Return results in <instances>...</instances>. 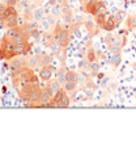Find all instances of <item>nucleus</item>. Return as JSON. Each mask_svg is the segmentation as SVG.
<instances>
[{"label": "nucleus", "instance_id": "obj_25", "mask_svg": "<svg viewBox=\"0 0 136 154\" xmlns=\"http://www.w3.org/2000/svg\"><path fill=\"white\" fill-rule=\"evenodd\" d=\"M12 41V44L13 45H20V44H26V42H29V38H26L24 34H19V36H16L13 40H10Z\"/></svg>", "mask_w": 136, "mask_h": 154}, {"label": "nucleus", "instance_id": "obj_8", "mask_svg": "<svg viewBox=\"0 0 136 154\" xmlns=\"http://www.w3.org/2000/svg\"><path fill=\"white\" fill-rule=\"evenodd\" d=\"M90 79V74L89 72H85V71H81V70H79L77 75H76V83H77L79 86H85L86 82Z\"/></svg>", "mask_w": 136, "mask_h": 154}, {"label": "nucleus", "instance_id": "obj_3", "mask_svg": "<svg viewBox=\"0 0 136 154\" xmlns=\"http://www.w3.org/2000/svg\"><path fill=\"white\" fill-rule=\"evenodd\" d=\"M54 72H56V70L52 65H48V66H42L39 69V78L43 80V82H48L51 79V76Z\"/></svg>", "mask_w": 136, "mask_h": 154}, {"label": "nucleus", "instance_id": "obj_6", "mask_svg": "<svg viewBox=\"0 0 136 154\" xmlns=\"http://www.w3.org/2000/svg\"><path fill=\"white\" fill-rule=\"evenodd\" d=\"M71 38H72V33H69L67 32V30H64L63 29L60 33H59V36H58V42L62 45L63 48H67L69 44H71Z\"/></svg>", "mask_w": 136, "mask_h": 154}, {"label": "nucleus", "instance_id": "obj_36", "mask_svg": "<svg viewBox=\"0 0 136 154\" xmlns=\"http://www.w3.org/2000/svg\"><path fill=\"white\" fill-rule=\"evenodd\" d=\"M33 8H29V7H25V9H24V17L25 19H33V11H31Z\"/></svg>", "mask_w": 136, "mask_h": 154}, {"label": "nucleus", "instance_id": "obj_35", "mask_svg": "<svg viewBox=\"0 0 136 154\" xmlns=\"http://www.w3.org/2000/svg\"><path fill=\"white\" fill-rule=\"evenodd\" d=\"M76 75H77L76 71L67 70V82H76Z\"/></svg>", "mask_w": 136, "mask_h": 154}, {"label": "nucleus", "instance_id": "obj_5", "mask_svg": "<svg viewBox=\"0 0 136 154\" xmlns=\"http://www.w3.org/2000/svg\"><path fill=\"white\" fill-rule=\"evenodd\" d=\"M31 45L30 42L26 44H20V45H13V51L16 55H26L29 51L31 50Z\"/></svg>", "mask_w": 136, "mask_h": 154}, {"label": "nucleus", "instance_id": "obj_26", "mask_svg": "<svg viewBox=\"0 0 136 154\" xmlns=\"http://www.w3.org/2000/svg\"><path fill=\"white\" fill-rule=\"evenodd\" d=\"M51 65V55L47 54H39V66H48Z\"/></svg>", "mask_w": 136, "mask_h": 154}, {"label": "nucleus", "instance_id": "obj_27", "mask_svg": "<svg viewBox=\"0 0 136 154\" xmlns=\"http://www.w3.org/2000/svg\"><path fill=\"white\" fill-rule=\"evenodd\" d=\"M122 62V53H115L113 54V57L110 59V63L114 66V67H118Z\"/></svg>", "mask_w": 136, "mask_h": 154}, {"label": "nucleus", "instance_id": "obj_4", "mask_svg": "<svg viewBox=\"0 0 136 154\" xmlns=\"http://www.w3.org/2000/svg\"><path fill=\"white\" fill-rule=\"evenodd\" d=\"M38 29V24L37 21H29V23H25L22 26H21V34H24L26 38H30L31 37V33L34 30Z\"/></svg>", "mask_w": 136, "mask_h": 154}, {"label": "nucleus", "instance_id": "obj_14", "mask_svg": "<svg viewBox=\"0 0 136 154\" xmlns=\"http://www.w3.org/2000/svg\"><path fill=\"white\" fill-rule=\"evenodd\" d=\"M27 66L33 70H36L37 67H41L39 66V54L31 55L30 58H27Z\"/></svg>", "mask_w": 136, "mask_h": 154}, {"label": "nucleus", "instance_id": "obj_2", "mask_svg": "<svg viewBox=\"0 0 136 154\" xmlns=\"http://www.w3.org/2000/svg\"><path fill=\"white\" fill-rule=\"evenodd\" d=\"M34 91V85L33 83H25V85L21 86V88L19 90V95L20 97L22 99V101H26V103H29L30 101V96L31 94H33Z\"/></svg>", "mask_w": 136, "mask_h": 154}, {"label": "nucleus", "instance_id": "obj_33", "mask_svg": "<svg viewBox=\"0 0 136 154\" xmlns=\"http://www.w3.org/2000/svg\"><path fill=\"white\" fill-rule=\"evenodd\" d=\"M48 85H50V87H51V88H52V91H54V92H56V91L58 90H60L62 88V85H60V83H59V80L58 79H54V80H48Z\"/></svg>", "mask_w": 136, "mask_h": 154}, {"label": "nucleus", "instance_id": "obj_39", "mask_svg": "<svg viewBox=\"0 0 136 154\" xmlns=\"http://www.w3.org/2000/svg\"><path fill=\"white\" fill-rule=\"evenodd\" d=\"M17 4V0H7L5 5L7 7H10V5H16Z\"/></svg>", "mask_w": 136, "mask_h": 154}, {"label": "nucleus", "instance_id": "obj_10", "mask_svg": "<svg viewBox=\"0 0 136 154\" xmlns=\"http://www.w3.org/2000/svg\"><path fill=\"white\" fill-rule=\"evenodd\" d=\"M56 79L59 80V83L63 86L65 82H67V69H65V66L62 65L60 69H58L56 71Z\"/></svg>", "mask_w": 136, "mask_h": 154}, {"label": "nucleus", "instance_id": "obj_43", "mask_svg": "<svg viewBox=\"0 0 136 154\" xmlns=\"http://www.w3.org/2000/svg\"><path fill=\"white\" fill-rule=\"evenodd\" d=\"M80 2H81V4H82V5H86V4H88L89 0H80Z\"/></svg>", "mask_w": 136, "mask_h": 154}, {"label": "nucleus", "instance_id": "obj_21", "mask_svg": "<svg viewBox=\"0 0 136 154\" xmlns=\"http://www.w3.org/2000/svg\"><path fill=\"white\" fill-rule=\"evenodd\" d=\"M77 67H79V70H81V71L89 72V70H90V62L86 58H82L81 61H79ZM89 74H90V72H89Z\"/></svg>", "mask_w": 136, "mask_h": 154}, {"label": "nucleus", "instance_id": "obj_29", "mask_svg": "<svg viewBox=\"0 0 136 154\" xmlns=\"http://www.w3.org/2000/svg\"><path fill=\"white\" fill-rule=\"evenodd\" d=\"M51 100H52V96L47 92L46 88H43V90H42V94H41V103L42 104H43V103H50Z\"/></svg>", "mask_w": 136, "mask_h": 154}, {"label": "nucleus", "instance_id": "obj_34", "mask_svg": "<svg viewBox=\"0 0 136 154\" xmlns=\"http://www.w3.org/2000/svg\"><path fill=\"white\" fill-rule=\"evenodd\" d=\"M51 15L54 16V17L60 16V15H62V8H60V5H59V4L52 5V7H51Z\"/></svg>", "mask_w": 136, "mask_h": 154}, {"label": "nucleus", "instance_id": "obj_40", "mask_svg": "<svg viewBox=\"0 0 136 154\" xmlns=\"http://www.w3.org/2000/svg\"><path fill=\"white\" fill-rule=\"evenodd\" d=\"M5 9H7V5H5V4H1V3H0V15H3V13L5 12Z\"/></svg>", "mask_w": 136, "mask_h": 154}, {"label": "nucleus", "instance_id": "obj_17", "mask_svg": "<svg viewBox=\"0 0 136 154\" xmlns=\"http://www.w3.org/2000/svg\"><path fill=\"white\" fill-rule=\"evenodd\" d=\"M105 12H106V4H105L103 0H98L92 16H96V15H98V13H105Z\"/></svg>", "mask_w": 136, "mask_h": 154}, {"label": "nucleus", "instance_id": "obj_23", "mask_svg": "<svg viewBox=\"0 0 136 154\" xmlns=\"http://www.w3.org/2000/svg\"><path fill=\"white\" fill-rule=\"evenodd\" d=\"M97 2H98V0H89L88 4L84 5V11L86 13H89V15H93V11H94V8H96Z\"/></svg>", "mask_w": 136, "mask_h": 154}, {"label": "nucleus", "instance_id": "obj_30", "mask_svg": "<svg viewBox=\"0 0 136 154\" xmlns=\"http://www.w3.org/2000/svg\"><path fill=\"white\" fill-rule=\"evenodd\" d=\"M124 16H126V12L124 11H117L113 15L114 17V20H115V23H117V25H119V24L123 21V19H124Z\"/></svg>", "mask_w": 136, "mask_h": 154}, {"label": "nucleus", "instance_id": "obj_22", "mask_svg": "<svg viewBox=\"0 0 136 154\" xmlns=\"http://www.w3.org/2000/svg\"><path fill=\"white\" fill-rule=\"evenodd\" d=\"M43 15H45V11L41 8V7L33 9V19H34V21H41V20L43 19Z\"/></svg>", "mask_w": 136, "mask_h": 154}, {"label": "nucleus", "instance_id": "obj_11", "mask_svg": "<svg viewBox=\"0 0 136 154\" xmlns=\"http://www.w3.org/2000/svg\"><path fill=\"white\" fill-rule=\"evenodd\" d=\"M54 36H52V32L51 33H48V32H46V33H43L42 34V37H41V42H42V45H43L45 48H50V45L54 42Z\"/></svg>", "mask_w": 136, "mask_h": 154}, {"label": "nucleus", "instance_id": "obj_12", "mask_svg": "<svg viewBox=\"0 0 136 154\" xmlns=\"http://www.w3.org/2000/svg\"><path fill=\"white\" fill-rule=\"evenodd\" d=\"M117 23H115V20H114V17L113 16H109L106 19V23H105V25H103V30H106V32H113V30L117 28Z\"/></svg>", "mask_w": 136, "mask_h": 154}, {"label": "nucleus", "instance_id": "obj_16", "mask_svg": "<svg viewBox=\"0 0 136 154\" xmlns=\"http://www.w3.org/2000/svg\"><path fill=\"white\" fill-rule=\"evenodd\" d=\"M106 12L105 13H98V15L94 16V23L97 24V26L100 28V29H103V25L105 23H106Z\"/></svg>", "mask_w": 136, "mask_h": 154}, {"label": "nucleus", "instance_id": "obj_13", "mask_svg": "<svg viewBox=\"0 0 136 154\" xmlns=\"http://www.w3.org/2000/svg\"><path fill=\"white\" fill-rule=\"evenodd\" d=\"M19 25V15H9L5 19V26L7 28H13Z\"/></svg>", "mask_w": 136, "mask_h": 154}, {"label": "nucleus", "instance_id": "obj_41", "mask_svg": "<svg viewBox=\"0 0 136 154\" xmlns=\"http://www.w3.org/2000/svg\"><path fill=\"white\" fill-rule=\"evenodd\" d=\"M96 76H97L98 79H102V78H103V74H102V72H98V74H97Z\"/></svg>", "mask_w": 136, "mask_h": 154}, {"label": "nucleus", "instance_id": "obj_38", "mask_svg": "<svg viewBox=\"0 0 136 154\" xmlns=\"http://www.w3.org/2000/svg\"><path fill=\"white\" fill-rule=\"evenodd\" d=\"M86 87H88V88H90V90H94L96 88V85H94V83L92 82V79H89L88 82H86V85H85Z\"/></svg>", "mask_w": 136, "mask_h": 154}, {"label": "nucleus", "instance_id": "obj_7", "mask_svg": "<svg viewBox=\"0 0 136 154\" xmlns=\"http://www.w3.org/2000/svg\"><path fill=\"white\" fill-rule=\"evenodd\" d=\"M84 25H85V28H86V30H88V33H89L90 37H94L97 33H98V29H100V28L97 26V24L94 23V20L86 19L85 21H84Z\"/></svg>", "mask_w": 136, "mask_h": 154}, {"label": "nucleus", "instance_id": "obj_18", "mask_svg": "<svg viewBox=\"0 0 136 154\" xmlns=\"http://www.w3.org/2000/svg\"><path fill=\"white\" fill-rule=\"evenodd\" d=\"M69 104H71V99H69V96L67 95V92H65L62 99L56 103V107L58 108H68Z\"/></svg>", "mask_w": 136, "mask_h": 154}, {"label": "nucleus", "instance_id": "obj_31", "mask_svg": "<svg viewBox=\"0 0 136 154\" xmlns=\"http://www.w3.org/2000/svg\"><path fill=\"white\" fill-rule=\"evenodd\" d=\"M84 17L81 16V15H79V16H73V21H72V25H73V28L75 29H77V28L81 25V24H84Z\"/></svg>", "mask_w": 136, "mask_h": 154}, {"label": "nucleus", "instance_id": "obj_15", "mask_svg": "<svg viewBox=\"0 0 136 154\" xmlns=\"http://www.w3.org/2000/svg\"><path fill=\"white\" fill-rule=\"evenodd\" d=\"M21 33V26H13V28H8V30H7L5 33V37L9 38V40H13L16 36H19V34Z\"/></svg>", "mask_w": 136, "mask_h": 154}, {"label": "nucleus", "instance_id": "obj_24", "mask_svg": "<svg viewBox=\"0 0 136 154\" xmlns=\"http://www.w3.org/2000/svg\"><path fill=\"white\" fill-rule=\"evenodd\" d=\"M100 69H101V65H100V62H97V61H94L90 63V70H89V72H90V76H96L97 74L100 72Z\"/></svg>", "mask_w": 136, "mask_h": 154}, {"label": "nucleus", "instance_id": "obj_20", "mask_svg": "<svg viewBox=\"0 0 136 154\" xmlns=\"http://www.w3.org/2000/svg\"><path fill=\"white\" fill-rule=\"evenodd\" d=\"M126 25H127L128 30H135L136 29V16L135 15H130L126 19Z\"/></svg>", "mask_w": 136, "mask_h": 154}, {"label": "nucleus", "instance_id": "obj_42", "mask_svg": "<svg viewBox=\"0 0 136 154\" xmlns=\"http://www.w3.org/2000/svg\"><path fill=\"white\" fill-rule=\"evenodd\" d=\"M48 3H50L51 5H55L56 4V0H48Z\"/></svg>", "mask_w": 136, "mask_h": 154}, {"label": "nucleus", "instance_id": "obj_9", "mask_svg": "<svg viewBox=\"0 0 136 154\" xmlns=\"http://www.w3.org/2000/svg\"><path fill=\"white\" fill-rule=\"evenodd\" d=\"M51 50V55H54V57H59L60 55V53L63 50H64L65 48H63L60 44L58 42V41H54L51 45H50V48H48Z\"/></svg>", "mask_w": 136, "mask_h": 154}, {"label": "nucleus", "instance_id": "obj_32", "mask_svg": "<svg viewBox=\"0 0 136 154\" xmlns=\"http://www.w3.org/2000/svg\"><path fill=\"white\" fill-rule=\"evenodd\" d=\"M64 94H65V91H64V88H63V87H62L60 90H58L56 92H55L54 97H52V101H54V103H55V107H56V103H58V101L62 99V97H63V95H64Z\"/></svg>", "mask_w": 136, "mask_h": 154}, {"label": "nucleus", "instance_id": "obj_37", "mask_svg": "<svg viewBox=\"0 0 136 154\" xmlns=\"http://www.w3.org/2000/svg\"><path fill=\"white\" fill-rule=\"evenodd\" d=\"M114 40H115V37H114V36H111V34H109V36L105 37V42H106L107 48H110L111 45L114 44Z\"/></svg>", "mask_w": 136, "mask_h": 154}, {"label": "nucleus", "instance_id": "obj_19", "mask_svg": "<svg viewBox=\"0 0 136 154\" xmlns=\"http://www.w3.org/2000/svg\"><path fill=\"white\" fill-rule=\"evenodd\" d=\"M86 59L92 63V62H94V61H97V53H96V50L92 48V44H89V48L86 49Z\"/></svg>", "mask_w": 136, "mask_h": 154}, {"label": "nucleus", "instance_id": "obj_1", "mask_svg": "<svg viewBox=\"0 0 136 154\" xmlns=\"http://www.w3.org/2000/svg\"><path fill=\"white\" fill-rule=\"evenodd\" d=\"M9 67L12 70L29 67V66H27V58L25 55H16V57H13L12 59H9Z\"/></svg>", "mask_w": 136, "mask_h": 154}, {"label": "nucleus", "instance_id": "obj_28", "mask_svg": "<svg viewBox=\"0 0 136 154\" xmlns=\"http://www.w3.org/2000/svg\"><path fill=\"white\" fill-rule=\"evenodd\" d=\"M63 88H64L65 92H73V91H76V88H77V83L76 82H65L64 85H63Z\"/></svg>", "mask_w": 136, "mask_h": 154}]
</instances>
